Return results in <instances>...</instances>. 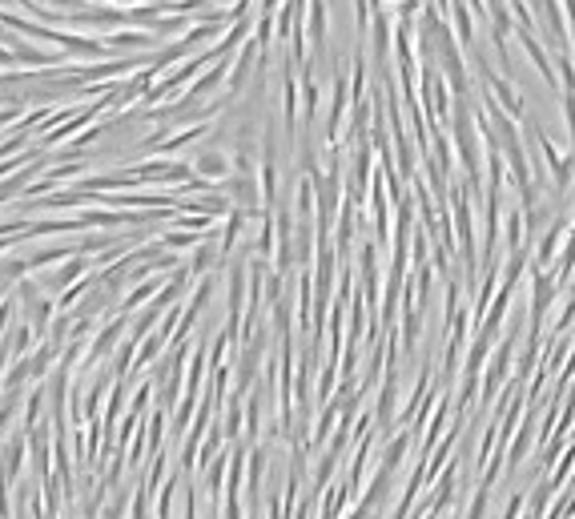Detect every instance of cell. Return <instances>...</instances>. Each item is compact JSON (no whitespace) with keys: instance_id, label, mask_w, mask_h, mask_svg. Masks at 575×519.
I'll list each match as a JSON object with an SVG mask.
<instances>
[{"instance_id":"5","label":"cell","mask_w":575,"mask_h":519,"mask_svg":"<svg viewBox=\"0 0 575 519\" xmlns=\"http://www.w3.org/2000/svg\"><path fill=\"white\" fill-rule=\"evenodd\" d=\"M563 238H568V221H551V230H547L543 242H540V254H535L540 270H547V266H551V258H555V250H560Z\"/></svg>"},{"instance_id":"4","label":"cell","mask_w":575,"mask_h":519,"mask_svg":"<svg viewBox=\"0 0 575 519\" xmlns=\"http://www.w3.org/2000/svg\"><path fill=\"white\" fill-rule=\"evenodd\" d=\"M451 16H454V36H459L467 49H479V36H475V13L467 8V0H447Z\"/></svg>"},{"instance_id":"6","label":"cell","mask_w":575,"mask_h":519,"mask_svg":"<svg viewBox=\"0 0 575 519\" xmlns=\"http://www.w3.org/2000/svg\"><path fill=\"white\" fill-rule=\"evenodd\" d=\"M198 173H206V178H226L229 173V162L221 153H201L198 157Z\"/></svg>"},{"instance_id":"1","label":"cell","mask_w":575,"mask_h":519,"mask_svg":"<svg viewBox=\"0 0 575 519\" xmlns=\"http://www.w3.org/2000/svg\"><path fill=\"white\" fill-rule=\"evenodd\" d=\"M475 61H479V73H483V81H487V89H491V97L499 101V109H503L512 122H523V113H527V101H523V93H519L507 77H499L495 69H491V61L483 57V49H475Z\"/></svg>"},{"instance_id":"3","label":"cell","mask_w":575,"mask_h":519,"mask_svg":"<svg viewBox=\"0 0 575 519\" xmlns=\"http://www.w3.org/2000/svg\"><path fill=\"white\" fill-rule=\"evenodd\" d=\"M531 129H535V142H540L543 162L551 165V178H555V185H560V190H568V185H571V173H575V162H571V157H560V150H555V142L543 133L540 125H531Z\"/></svg>"},{"instance_id":"7","label":"cell","mask_w":575,"mask_h":519,"mask_svg":"<svg viewBox=\"0 0 575 519\" xmlns=\"http://www.w3.org/2000/svg\"><path fill=\"white\" fill-rule=\"evenodd\" d=\"M310 41L314 44L326 41V5H322V0H314V5H310Z\"/></svg>"},{"instance_id":"8","label":"cell","mask_w":575,"mask_h":519,"mask_svg":"<svg viewBox=\"0 0 575 519\" xmlns=\"http://www.w3.org/2000/svg\"><path fill=\"white\" fill-rule=\"evenodd\" d=\"M560 105H563V117H568L571 142H575V89H563V93H560Z\"/></svg>"},{"instance_id":"2","label":"cell","mask_w":575,"mask_h":519,"mask_svg":"<svg viewBox=\"0 0 575 519\" xmlns=\"http://www.w3.org/2000/svg\"><path fill=\"white\" fill-rule=\"evenodd\" d=\"M515 36H519V44H523L527 61L535 64V73H540V77L547 81V89L560 93V73H555V61H551V53H547V44H543L531 29H519V24H515Z\"/></svg>"}]
</instances>
